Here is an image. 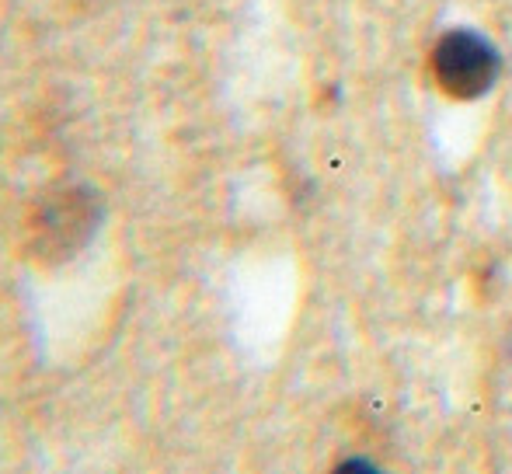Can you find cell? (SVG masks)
Wrapping results in <instances>:
<instances>
[{"instance_id": "obj_3", "label": "cell", "mask_w": 512, "mask_h": 474, "mask_svg": "<svg viewBox=\"0 0 512 474\" xmlns=\"http://www.w3.org/2000/svg\"><path fill=\"white\" fill-rule=\"evenodd\" d=\"M335 474H384V471L373 468L370 461H359V457H356V461H345L342 468H338Z\"/></svg>"}, {"instance_id": "obj_1", "label": "cell", "mask_w": 512, "mask_h": 474, "mask_svg": "<svg viewBox=\"0 0 512 474\" xmlns=\"http://www.w3.org/2000/svg\"><path fill=\"white\" fill-rule=\"evenodd\" d=\"M499 53L488 39H481L471 28H457L446 32L443 39L432 46L429 70L432 81L439 84V91L460 102L481 98L495 81H499Z\"/></svg>"}, {"instance_id": "obj_2", "label": "cell", "mask_w": 512, "mask_h": 474, "mask_svg": "<svg viewBox=\"0 0 512 474\" xmlns=\"http://www.w3.org/2000/svg\"><path fill=\"white\" fill-rule=\"evenodd\" d=\"M95 224V210L84 206L81 196H63L42 213V244L46 248H56V244H77L84 241V234Z\"/></svg>"}]
</instances>
